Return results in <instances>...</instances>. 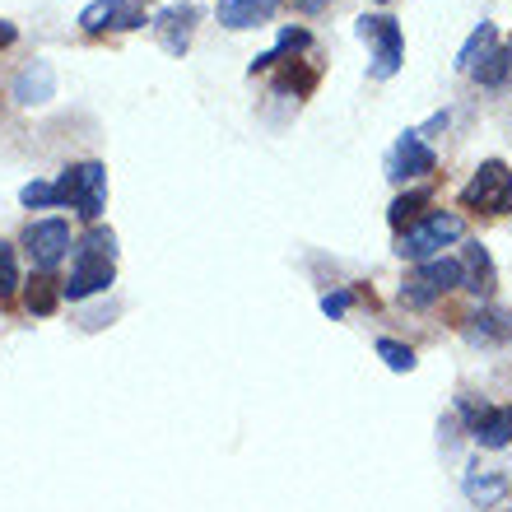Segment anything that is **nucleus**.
Instances as JSON below:
<instances>
[{"mask_svg":"<svg viewBox=\"0 0 512 512\" xmlns=\"http://www.w3.org/2000/svg\"><path fill=\"white\" fill-rule=\"evenodd\" d=\"M308 47H312V33H308V28H284L280 38H275V47H270V52H261V56H256V61H252V66H247V75H252V80H256L261 70L280 66L284 56H294V52H308Z\"/></svg>","mask_w":512,"mask_h":512,"instance_id":"16","label":"nucleus"},{"mask_svg":"<svg viewBox=\"0 0 512 512\" xmlns=\"http://www.w3.org/2000/svg\"><path fill=\"white\" fill-rule=\"evenodd\" d=\"M135 5H140V0H135Z\"/></svg>","mask_w":512,"mask_h":512,"instance_id":"30","label":"nucleus"},{"mask_svg":"<svg viewBox=\"0 0 512 512\" xmlns=\"http://www.w3.org/2000/svg\"><path fill=\"white\" fill-rule=\"evenodd\" d=\"M52 187H56V205H70L80 219L98 224L103 205H108V168L98 159L75 163V168H66V173L56 177Z\"/></svg>","mask_w":512,"mask_h":512,"instance_id":"2","label":"nucleus"},{"mask_svg":"<svg viewBox=\"0 0 512 512\" xmlns=\"http://www.w3.org/2000/svg\"><path fill=\"white\" fill-rule=\"evenodd\" d=\"M112 256H117V233H112V229L84 233L80 247H75V266H70V280L61 284V298L80 303V298H89V294H103V289L117 280V266H112Z\"/></svg>","mask_w":512,"mask_h":512,"instance_id":"1","label":"nucleus"},{"mask_svg":"<svg viewBox=\"0 0 512 512\" xmlns=\"http://www.w3.org/2000/svg\"><path fill=\"white\" fill-rule=\"evenodd\" d=\"M145 10L135 5V0H89L80 10V28L89 38L98 33H135V28H145Z\"/></svg>","mask_w":512,"mask_h":512,"instance_id":"8","label":"nucleus"},{"mask_svg":"<svg viewBox=\"0 0 512 512\" xmlns=\"http://www.w3.org/2000/svg\"><path fill=\"white\" fill-rule=\"evenodd\" d=\"M19 201H24L28 210H47V205H56V187L52 182H28V187L19 191Z\"/></svg>","mask_w":512,"mask_h":512,"instance_id":"25","label":"nucleus"},{"mask_svg":"<svg viewBox=\"0 0 512 512\" xmlns=\"http://www.w3.org/2000/svg\"><path fill=\"white\" fill-rule=\"evenodd\" d=\"M47 98H56V70L47 66V61H33V66L14 80V103H19V108H38Z\"/></svg>","mask_w":512,"mask_h":512,"instance_id":"14","label":"nucleus"},{"mask_svg":"<svg viewBox=\"0 0 512 512\" xmlns=\"http://www.w3.org/2000/svg\"><path fill=\"white\" fill-rule=\"evenodd\" d=\"M378 5H387V0H378Z\"/></svg>","mask_w":512,"mask_h":512,"instance_id":"29","label":"nucleus"},{"mask_svg":"<svg viewBox=\"0 0 512 512\" xmlns=\"http://www.w3.org/2000/svg\"><path fill=\"white\" fill-rule=\"evenodd\" d=\"M508 70H512V47H494V52H489L485 61L471 70V75H475V84H480V89H499V84L508 80Z\"/></svg>","mask_w":512,"mask_h":512,"instance_id":"19","label":"nucleus"},{"mask_svg":"<svg viewBox=\"0 0 512 512\" xmlns=\"http://www.w3.org/2000/svg\"><path fill=\"white\" fill-rule=\"evenodd\" d=\"M14 38H19V28H14L10 19H0V47H10Z\"/></svg>","mask_w":512,"mask_h":512,"instance_id":"28","label":"nucleus"},{"mask_svg":"<svg viewBox=\"0 0 512 512\" xmlns=\"http://www.w3.org/2000/svg\"><path fill=\"white\" fill-rule=\"evenodd\" d=\"M461 233H466V219L438 210V215H424L419 224H410L405 233H396V256L424 266V261H433V256H443V247L461 243Z\"/></svg>","mask_w":512,"mask_h":512,"instance_id":"3","label":"nucleus"},{"mask_svg":"<svg viewBox=\"0 0 512 512\" xmlns=\"http://www.w3.org/2000/svg\"><path fill=\"white\" fill-rule=\"evenodd\" d=\"M461 280H466V270H461L457 256H433V261L415 266V275H405L401 303L405 308H429V303H438L447 289H461Z\"/></svg>","mask_w":512,"mask_h":512,"instance_id":"6","label":"nucleus"},{"mask_svg":"<svg viewBox=\"0 0 512 512\" xmlns=\"http://www.w3.org/2000/svg\"><path fill=\"white\" fill-rule=\"evenodd\" d=\"M461 415L471 419V438L485 452H499L512 443V405H475L461 401Z\"/></svg>","mask_w":512,"mask_h":512,"instance_id":"11","label":"nucleus"},{"mask_svg":"<svg viewBox=\"0 0 512 512\" xmlns=\"http://www.w3.org/2000/svg\"><path fill=\"white\" fill-rule=\"evenodd\" d=\"M24 247H28V256H33L38 275H52L70 252V224L66 219H38V224L24 229Z\"/></svg>","mask_w":512,"mask_h":512,"instance_id":"9","label":"nucleus"},{"mask_svg":"<svg viewBox=\"0 0 512 512\" xmlns=\"http://www.w3.org/2000/svg\"><path fill=\"white\" fill-rule=\"evenodd\" d=\"M350 303H354L350 289H336V294L322 298V312H326V317H345V312H350Z\"/></svg>","mask_w":512,"mask_h":512,"instance_id":"26","label":"nucleus"},{"mask_svg":"<svg viewBox=\"0 0 512 512\" xmlns=\"http://www.w3.org/2000/svg\"><path fill=\"white\" fill-rule=\"evenodd\" d=\"M289 5H294L298 14H322L326 5H331V0H289Z\"/></svg>","mask_w":512,"mask_h":512,"instance_id":"27","label":"nucleus"},{"mask_svg":"<svg viewBox=\"0 0 512 512\" xmlns=\"http://www.w3.org/2000/svg\"><path fill=\"white\" fill-rule=\"evenodd\" d=\"M438 168V154L429 149V140L419 131H405L387 154V177L391 182H415V177H429Z\"/></svg>","mask_w":512,"mask_h":512,"instance_id":"10","label":"nucleus"},{"mask_svg":"<svg viewBox=\"0 0 512 512\" xmlns=\"http://www.w3.org/2000/svg\"><path fill=\"white\" fill-rule=\"evenodd\" d=\"M424 205H429V191H405V196H396V201H391V210H387L391 229L405 233L410 224H419V215H424Z\"/></svg>","mask_w":512,"mask_h":512,"instance_id":"18","label":"nucleus"},{"mask_svg":"<svg viewBox=\"0 0 512 512\" xmlns=\"http://www.w3.org/2000/svg\"><path fill=\"white\" fill-rule=\"evenodd\" d=\"M24 303H28V312H33V317H47V312L61 303V284H56L52 275H38V280L28 284Z\"/></svg>","mask_w":512,"mask_h":512,"instance_id":"20","label":"nucleus"},{"mask_svg":"<svg viewBox=\"0 0 512 512\" xmlns=\"http://www.w3.org/2000/svg\"><path fill=\"white\" fill-rule=\"evenodd\" d=\"M461 270H466L461 289H471L475 298H489L494 289H499V270H494V256H489L480 243H466V252H461Z\"/></svg>","mask_w":512,"mask_h":512,"instance_id":"12","label":"nucleus"},{"mask_svg":"<svg viewBox=\"0 0 512 512\" xmlns=\"http://www.w3.org/2000/svg\"><path fill=\"white\" fill-rule=\"evenodd\" d=\"M461 210L471 215H508L512 210V168L503 159H485L461 187Z\"/></svg>","mask_w":512,"mask_h":512,"instance_id":"4","label":"nucleus"},{"mask_svg":"<svg viewBox=\"0 0 512 512\" xmlns=\"http://www.w3.org/2000/svg\"><path fill=\"white\" fill-rule=\"evenodd\" d=\"M494 42H499V28L489 24V19H480V28H475L471 38L461 42V52H457V70H466V75H471V70L480 66V61H485L489 52H494Z\"/></svg>","mask_w":512,"mask_h":512,"instance_id":"17","label":"nucleus"},{"mask_svg":"<svg viewBox=\"0 0 512 512\" xmlns=\"http://www.w3.org/2000/svg\"><path fill=\"white\" fill-rule=\"evenodd\" d=\"M312 84H317V70H284L280 80H275V89L280 94H294V98H303V94H312Z\"/></svg>","mask_w":512,"mask_h":512,"instance_id":"24","label":"nucleus"},{"mask_svg":"<svg viewBox=\"0 0 512 512\" xmlns=\"http://www.w3.org/2000/svg\"><path fill=\"white\" fill-rule=\"evenodd\" d=\"M508 336H512V312L480 308L475 317H466V340L471 345H503Z\"/></svg>","mask_w":512,"mask_h":512,"instance_id":"15","label":"nucleus"},{"mask_svg":"<svg viewBox=\"0 0 512 512\" xmlns=\"http://www.w3.org/2000/svg\"><path fill=\"white\" fill-rule=\"evenodd\" d=\"M466 494H471L480 508H489V503H499L503 494H508V480H503V475H471V480H466Z\"/></svg>","mask_w":512,"mask_h":512,"instance_id":"21","label":"nucleus"},{"mask_svg":"<svg viewBox=\"0 0 512 512\" xmlns=\"http://www.w3.org/2000/svg\"><path fill=\"white\" fill-rule=\"evenodd\" d=\"M201 5L196 0H173V5H163L154 19H149V28H154V38H159V47L168 56H187L191 38H196V24H201Z\"/></svg>","mask_w":512,"mask_h":512,"instance_id":"7","label":"nucleus"},{"mask_svg":"<svg viewBox=\"0 0 512 512\" xmlns=\"http://www.w3.org/2000/svg\"><path fill=\"white\" fill-rule=\"evenodd\" d=\"M280 10V0H219V24L224 28H261L275 19Z\"/></svg>","mask_w":512,"mask_h":512,"instance_id":"13","label":"nucleus"},{"mask_svg":"<svg viewBox=\"0 0 512 512\" xmlns=\"http://www.w3.org/2000/svg\"><path fill=\"white\" fill-rule=\"evenodd\" d=\"M378 359L391 368V373H410V368H415V350L401 345V340H391V336L378 340Z\"/></svg>","mask_w":512,"mask_h":512,"instance_id":"22","label":"nucleus"},{"mask_svg":"<svg viewBox=\"0 0 512 512\" xmlns=\"http://www.w3.org/2000/svg\"><path fill=\"white\" fill-rule=\"evenodd\" d=\"M19 294V256H14V243H0V298L10 303Z\"/></svg>","mask_w":512,"mask_h":512,"instance_id":"23","label":"nucleus"},{"mask_svg":"<svg viewBox=\"0 0 512 512\" xmlns=\"http://www.w3.org/2000/svg\"><path fill=\"white\" fill-rule=\"evenodd\" d=\"M354 33L364 42H373V66H368V75H373V80H391L405 61L401 24H396L391 14H359V19H354Z\"/></svg>","mask_w":512,"mask_h":512,"instance_id":"5","label":"nucleus"}]
</instances>
